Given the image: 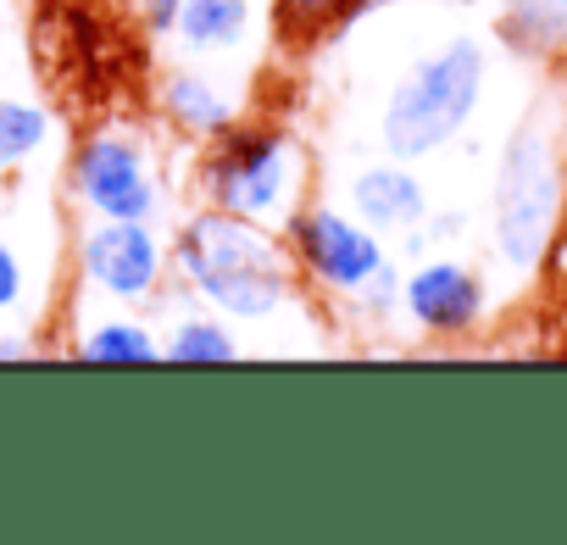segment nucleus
<instances>
[{"instance_id":"nucleus-1","label":"nucleus","mask_w":567,"mask_h":545,"mask_svg":"<svg viewBox=\"0 0 567 545\" xmlns=\"http://www.w3.org/2000/svg\"><path fill=\"white\" fill-rule=\"evenodd\" d=\"M489 84V51L478 34H451L434 51L412 56L406 73L390 84L379 112V151L401 162H423L445 151L478 112Z\"/></svg>"},{"instance_id":"nucleus-2","label":"nucleus","mask_w":567,"mask_h":545,"mask_svg":"<svg viewBox=\"0 0 567 545\" xmlns=\"http://www.w3.org/2000/svg\"><path fill=\"white\" fill-rule=\"evenodd\" d=\"M495 256L501 267H512L517 279L534 272L556 239V217H561V167L550 140L523 123L512 128L501 162H495Z\"/></svg>"},{"instance_id":"nucleus-3","label":"nucleus","mask_w":567,"mask_h":545,"mask_svg":"<svg viewBox=\"0 0 567 545\" xmlns=\"http://www.w3.org/2000/svg\"><path fill=\"white\" fill-rule=\"evenodd\" d=\"M296 184H301V151L284 128H267V123H234L228 134L212 140V156L200 167L206 200L256 223L290 217L301 195Z\"/></svg>"},{"instance_id":"nucleus-4","label":"nucleus","mask_w":567,"mask_h":545,"mask_svg":"<svg viewBox=\"0 0 567 545\" xmlns=\"http://www.w3.org/2000/svg\"><path fill=\"white\" fill-rule=\"evenodd\" d=\"M284 239H290L296 267L307 272V279L329 296H346V301H357L390 267V250H384L379 228H368L357 212L346 217L340 206H296Z\"/></svg>"},{"instance_id":"nucleus-5","label":"nucleus","mask_w":567,"mask_h":545,"mask_svg":"<svg viewBox=\"0 0 567 545\" xmlns=\"http://www.w3.org/2000/svg\"><path fill=\"white\" fill-rule=\"evenodd\" d=\"M73 189H79V200L95 217L151 223L162 212V184H156L151 151L134 134H123V128L90 134L79 145V156H73Z\"/></svg>"},{"instance_id":"nucleus-6","label":"nucleus","mask_w":567,"mask_h":545,"mask_svg":"<svg viewBox=\"0 0 567 545\" xmlns=\"http://www.w3.org/2000/svg\"><path fill=\"white\" fill-rule=\"evenodd\" d=\"M173 261L178 272L195 279H212V272H250V267H296V250L284 234H272V223L223 212L206 200V212H195L178 239H173Z\"/></svg>"},{"instance_id":"nucleus-7","label":"nucleus","mask_w":567,"mask_h":545,"mask_svg":"<svg viewBox=\"0 0 567 545\" xmlns=\"http://www.w3.org/2000/svg\"><path fill=\"white\" fill-rule=\"evenodd\" d=\"M79 267H84V279L112 301H151L156 285H162V267H167V245L156 239L151 223L101 217L79 245Z\"/></svg>"},{"instance_id":"nucleus-8","label":"nucleus","mask_w":567,"mask_h":545,"mask_svg":"<svg viewBox=\"0 0 567 545\" xmlns=\"http://www.w3.org/2000/svg\"><path fill=\"white\" fill-rule=\"evenodd\" d=\"M401 307L423 335L456 340V335L478 329V318L489 307V285L478 279V267H467L456 256H434L401 279Z\"/></svg>"},{"instance_id":"nucleus-9","label":"nucleus","mask_w":567,"mask_h":545,"mask_svg":"<svg viewBox=\"0 0 567 545\" xmlns=\"http://www.w3.org/2000/svg\"><path fill=\"white\" fill-rule=\"evenodd\" d=\"M351 212L379 228V234H395V228H417L429 217V189L423 178L412 173V162L401 156H384V162H368L357 178H351Z\"/></svg>"},{"instance_id":"nucleus-10","label":"nucleus","mask_w":567,"mask_h":545,"mask_svg":"<svg viewBox=\"0 0 567 545\" xmlns=\"http://www.w3.org/2000/svg\"><path fill=\"white\" fill-rule=\"evenodd\" d=\"M217 318L261 323L296 301V267H250V272H212L189 285Z\"/></svg>"},{"instance_id":"nucleus-11","label":"nucleus","mask_w":567,"mask_h":545,"mask_svg":"<svg viewBox=\"0 0 567 545\" xmlns=\"http://www.w3.org/2000/svg\"><path fill=\"white\" fill-rule=\"evenodd\" d=\"M162 112L189 134V140H217L239 123V101L200 68H173L162 79Z\"/></svg>"},{"instance_id":"nucleus-12","label":"nucleus","mask_w":567,"mask_h":545,"mask_svg":"<svg viewBox=\"0 0 567 545\" xmlns=\"http://www.w3.org/2000/svg\"><path fill=\"white\" fill-rule=\"evenodd\" d=\"M173 34H178V45L195 51V56L234 51V45H245V34H250V0H184Z\"/></svg>"},{"instance_id":"nucleus-13","label":"nucleus","mask_w":567,"mask_h":545,"mask_svg":"<svg viewBox=\"0 0 567 545\" xmlns=\"http://www.w3.org/2000/svg\"><path fill=\"white\" fill-rule=\"evenodd\" d=\"M495 34L517 56H556L567 45V12L556 7V0H506Z\"/></svg>"},{"instance_id":"nucleus-14","label":"nucleus","mask_w":567,"mask_h":545,"mask_svg":"<svg viewBox=\"0 0 567 545\" xmlns=\"http://www.w3.org/2000/svg\"><path fill=\"white\" fill-rule=\"evenodd\" d=\"M79 357L101 368H145V362H162V340L140 318H106L79 340Z\"/></svg>"},{"instance_id":"nucleus-15","label":"nucleus","mask_w":567,"mask_h":545,"mask_svg":"<svg viewBox=\"0 0 567 545\" xmlns=\"http://www.w3.org/2000/svg\"><path fill=\"white\" fill-rule=\"evenodd\" d=\"M368 0H272V29L284 45H312L351 18H362Z\"/></svg>"},{"instance_id":"nucleus-16","label":"nucleus","mask_w":567,"mask_h":545,"mask_svg":"<svg viewBox=\"0 0 567 545\" xmlns=\"http://www.w3.org/2000/svg\"><path fill=\"white\" fill-rule=\"evenodd\" d=\"M162 357L178 368H217V362H239V340L228 335V323L217 318H178V329L162 340Z\"/></svg>"},{"instance_id":"nucleus-17","label":"nucleus","mask_w":567,"mask_h":545,"mask_svg":"<svg viewBox=\"0 0 567 545\" xmlns=\"http://www.w3.org/2000/svg\"><path fill=\"white\" fill-rule=\"evenodd\" d=\"M51 134V117L34 101H0V167L29 162Z\"/></svg>"},{"instance_id":"nucleus-18","label":"nucleus","mask_w":567,"mask_h":545,"mask_svg":"<svg viewBox=\"0 0 567 545\" xmlns=\"http://www.w3.org/2000/svg\"><path fill=\"white\" fill-rule=\"evenodd\" d=\"M18 301H23V261L7 239H0V312L18 307Z\"/></svg>"},{"instance_id":"nucleus-19","label":"nucleus","mask_w":567,"mask_h":545,"mask_svg":"<svg viewBox=\"0 0 567 545\" xmlns=\"http://www.w3.org/2000/svg\"><path fill=\"white\" fill-rule=\"evenodd\" d=\"M140 7H145V29H151V34H173L184 0H140Z\"/></svg>"},{"instance_id":"nucleus-20","label":"nucleus","mask_w":567,"mask_h":545,"mask_svg":"<svg viewBox=\"0 0 567 545\" xmlns=\"http://www.w3.org/2000/svg\"><path fill=\"white\" fill-rule=\"evenodd\" d=\"M462 228H467V212H434V217H429V234H434V239H456Z\"/></svg>"},{"instance_id":"nucleus-21","label":"nucleus","mask_w":567,"mask_h":545,"mask_svg":"<svg viewBox=\"0 0 567 545\" xmlns=\"http://www.w3.org/2000/svg\"><path fill=\"white\" fill-rule=\"evenodd\" d=\"M556 7H561V12H567V0H556Z\"/></svg>"}]
</instances>
